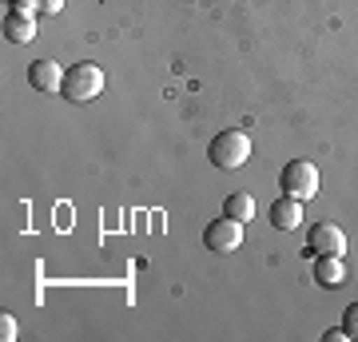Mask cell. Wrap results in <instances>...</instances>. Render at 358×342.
Here are the masks:
<instances>
[{
    "label": "cell",
    "mask_w": 358,
    "mask_h": 342,
    "mask_svg": "<svg viewBox=\"0 0 358 342\" xmlns=\"http://www.w3.org/2000/svg\"><path fill=\"white\" fill-rule=\"evenodd\" d=\"M207 159H211L219 171H235V167H243L247 159H251V136L239 131V127L219 131L215 140L207 143Z\"/></svg>",
    "instance_id": "6da1fadb"
},
{
    "label": "cell",
    "mask_w": 358,
    "mask_h": 342,
    "mask_svg": "<svg viewBox=\"0 0 358 342\" xmlns=\"http://www.w3.org/2000/svg\"><path fill=\"white\" fill-rule=\"evenodd\" d=\"M100 92H103V68H100V64L80 60V64H72V68L64 72V88H60L64 100L88 104V100H96Z\"/></svg>",
    "instance_id": "7a4b0ae2"
},
{
    "label": "cell",
    "mask_w": 358,
    "mask_h": 342,
    "mask_svg": "<svg viewBox=\"0 0 358 342\" xmlns=\"http://www.w3.org/2000/svg\"><path fill=\"white\" fill-rule=\"evenodd\" d=\"M279 187L287 191V195H294L299 203L315 199V195H319V167L310 164V159H291V164L282 167Z\"/></svg>",
    "instance_id": "3957f363"
},
{
    "label": "cell",
    "mask_w": 358,
    "mask_h": 342,
    "mask_svg": "<svg viewBox=\"0 0 358 342\" xmlns=\"http://www.w3.org/2000/svg\"><path fill=\"white\" fill-rule=\"evenodd\" d=\"M239 243H243V223L239 219H211L203 227V247L211 255H231V251H239Z\"/></svg>",
    "instance_id": "277c9868"
},
{
    "label": "cell",
    "mask_w": 358,
    "mask_h": 342,
    "mask_svg": "<svg viewBox=\"0 0 358 342\" xmlns=\"http://www.w3.org/2000/svg\"><path fill=\"white\" fill-rule=\"evenodd\" d=\"M307 255L310 259H319V255H334V259H343L346 255V235H343V227L338 223H315L310 227V235H307Z\"/></svg>",
    "instance_id": "5b68a950"
},
{
    "label": "cell",
    "mask_w": 358,
    "mask_h": 342,
    "mask_svg": "<svg viewBox=\"0 0 358 342\" xmlns=\"http://www.w3.org/2000/svg\"><path fill=\"white\" fill-rule=\"evenodd\" d=\"M28 84L44 96H56V92L64 88V68L56 60H32L28 64Z\"/></svg>",
    "instance_id": "8992f818"
},
{
    "label": "cell",
    "mask_w": 358,
    "mask_h": 342,
    "mask_svg": "<svg viewBox=\"0 0 358 342\" xmlns=\"http://www.w3.org/2000/svg\"><path fill=\"white\" fill-rule=\"evenodd\" d=\"M267 219H271V227H279V231H294L299 223H303V203L294 199V195H282V199L271 203Z\"/></svg>",
    "instance_id": "52a82bcc"
},
{
    "label": "cell",
    "mask_w": 358,
    "mask_h": 342,
    "mask_svg": "<svg viewBox=\"0 0 358 342\" xmlns=\"http://www.w3.org/2000/svg\"><path fill=\"white\" fill-rule=\"evenodd\" d=\"M32 36H36V16L20 13V8H8V16H4V40H13V44H28Z\"/></svg>",
    "instance_id": "ba28073f"
},
{
    "label": "cell",
    "mask_w": 358,
    "mask_h": 342,
    "mask_svg": "<svg viewBox=\"0 0 358 342\" xmlns=\"http://www.w3.org/2000/svg\"><path fill=\"white\" fill-rule=\"evenodd\" d=\"M315 283H319V287H327V291L343 287V283H346L343 259H334V255H319V259H315Z\"/></svg>",
    "instance_id": "9c48e42d"
},
{
    "label": "cell",
    "mask_w": 358,
    "mask_h": 342,
    "mask_svg": "<svg viewBox=\"0 0 358 342\" xmlns=\"http://www.w3.org/2000/svg\"><path fill=\"white\" fill-rule=\"evenodd\" d=\"M223 215L239 219V223H251V215H255V199H251L247 191H231L227 199H223Z\"/></svg>",
    "instance_id": "30bf717a"
},
{
    "label": "cell",
    "mask_w": 358,
    "mask_h": 342,
    "mask_svg": "<svg viewBox=\"0 0 358 342\" xmlns=\"http://www.w3.org/2000/svg\"><path fill=\"white\" fill-rule=\"evenodd\" d=\"M343 330H346V339L358 342V303L346 306V315H343Z\"/></svg>",
    "instance_id": "8fae6325"
},
{
    "label": "cell",
    "mask_w": 358,
    "mask_h": 342,
    "mask_svg": "<svg viewBox=\"0 0 358 342\" xmlns=\"http://www.w3.org/2000/svg\"><path fill=\"white\" fill-rule=\"evenodd\" d=\"M0 339H4V342H13V339H16V322H13V315H8V311L0 315Z\"/></svg>",
    "instance_id": "7c38bea8"
},
{
    "label": "cell",
    "mask_w": 358,
    "mask_h": 342,
    "mask_svg": "<svg viewBox=\"0 0 358 342\" xmlns=\"http://www.w3.org/2000/svg\"><path fill=\"white\" fill-rule=\"evenodd\" d=\"M60 8H64V0H36V13L40 16H56Z\"/></svg>",
    "instance_id": "4fadbf2b"
},
{
    "label": "cell",
    "mask_w": 358,
    "mask_h": 342,
    "mask_svg": "<svg viewBox=\"0 0 358 342\" xmlns=\"http://www.w3.org/2000/svg\"><path fill=\"white\" fill-rule=\"evenodd\" d=\"M322 342H346V330H343V327L327 330V334H322Z\"/></svg>",
    "instance_id": "5bb4252c"
},
{
    "label": "cell",
    "mask_w": 358,
    "mask_h": 342,
    "mask_svg": "<svg viewBox=\"0 0 358 342\" xmlns=\"http://www.w3.org/2000/svg\"><path fill=\"white\" fill-rule=\"evenodd\" d=\"M4 4H16V0H4Z\"/></svg>",
    "instance_id": "9a60e30c"
}]
</instances>
